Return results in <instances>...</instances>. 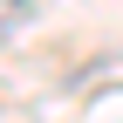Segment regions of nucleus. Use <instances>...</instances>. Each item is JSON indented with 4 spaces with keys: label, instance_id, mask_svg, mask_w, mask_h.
<instances>
[{
    "label": "nucleus",
    "instance_id": "1",
    "mask_svg": "<svg viewBox=\"0 0 123 123\" xmlns=\"http://www.w3.org/2000/svg\"><path fill=\"white\" fill-rule=\"evenodd\" d=\"M34 14H41V7H34V0H0V48H7V41H14V34H21V27H27V21H34Z\"/></svg>",
    "mask_w": 123,
    "mask_h": 123
}]
</instances>
